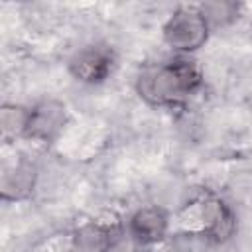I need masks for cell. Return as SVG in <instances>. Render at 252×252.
Returning <instances> with one entry per match:
<instances>
[{
	"instance_id": "obj_7",
	"label": "cell",
	"mask_w": 252,
	"mask_h": 252,
	"mask_svg": "<svg viewBox=\"0 0 252 252\" xmlns=\"http://www.w3.org/2000/svg\"><path fill=\"white\" fill-rule=\"evenodd\" d=\"M35 183V169L20 161L12 171H6L2 175V197L4 199H24L30 191H33Z\"/></svg>"
},
{
	"instance_id": "obj_1",
	"label": "cell",
	"mask_w": 252,
	"mask_h": 252,
	"mask_svg": "<svg viewBox=\"0 0 252 252\" xmlns=\"http://www.w3.org/2000/svg\"><path fill=\"white\" fill-rule=\"evenodd\" d=\"M201 81L203 73L199 63L187 55H177L140 69L136 77V91L148 104L171 106L195 93Z\"/></svg>"
},
{
	"instance_id": "obj_3",
	"label": "cell",
	"mask_w": 252,
	"mask_h": 252,
	"mask_svg": "<svg viewBox=\"0 0 252 252\" xmlns=\"http://www.w3.org/2000/svg\"><path fill=\"white\" fill-rule=\"evenodd\" d=\"M209 33V20L203 12L181 8L163 26V41L181 55L199 49L207 41Z\"/></svg>"
},
{
	"instance_id": "obj_5",
	"label": "cell",
	"mask_w": 252,
	"mask_h": 252,
	"mask_svg": "<svg viewBox=\"0 0 252 252\" xmlns=\"http://www.w3.org/2000/svg\"><path fill=\"white\" fill-rule=\"evenodd\" d=\"M169 228V217L167 211L158 207V205H146L142 209H138L128 224L130 236L134 238V242L142 244V246H154L158 244L165 232Z\"/></svg>"
},
{
	"instance_id": "obj_4",
	"label": "cell",
	"mask_w": 252,
	"mask_h": 252,
	"mask_svg": "<svg viewBox=\"0 0 252 252\" xmlns=\"http://www.w3.org/2000/svg\"><path fill=\"white\" fill-rule=\"evenodd\" d=\"M67 108L57 98H43L28 108L24 136L35 142L49 144L65 126Z\"/></svg>"
},
{
	"instance_id": "obj_2",
	"label": "cell",
	"mask_w": 252,
	"mask_h": 252,
	"mask_svg": "<svg viewBox=\"0 0 252 252\" xmlns=\"http://www.w3.org/2000/svg\"><path fill=\"white\" fill-rule=\"evenodd\" d=\"M118 57L108 43H89L79 47L67 63L71 77L83 85H100L116 69Z\"/></svg>"
},
{
	"instance_id": "obj_8",
	"label": "cell",
	"mask_w": 252,
	"mask_h": 252,
	"mask_svg": "<svg viewBox=\"0 0 252 252\" xmlns=\"http://www.w3.org/2000/svg\"><path fill=\"white\" fill-rule=\"evenodd\" d=\"M152 252H167V250H152Z\"/></svg>"
},
{
	"instance_id": "obj_6",
	"label": "cell",
	"mask_w": 252,
	"mask_h": 252,
	"mask_svg": "<svg viewBox=\"0 0 252 252\" xmlns=\"http://www.w3.org/2000/svg\"><path fill=\"white\" fill-rule=\"evenodd\" d=\"M75 250L77 252H110L112 250V226L100 220L85 222L77 228L75 236Z\"/></svg>"
}]
</instances>
